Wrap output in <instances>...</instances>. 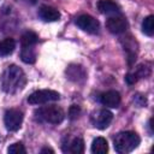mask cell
<instances>
[{"instance_id": "5", "label": "cell", "mask_w": 154, "mask_h": 154, "mask_svg": "<svg viewBox=\"0 0 154 154\" xmlns=\"http://www.w3.org/2000/svg\"><path fill=\"white\" fill-rule=\"evenodd\" d=\"M23 112L16 108H10L5 112L4 116V123L8 131H17L23 123Z\"/></svg>"}, {"instance_id": "4", "label": "cell", "mask_w": 154, "mask_h": 154, "mask_svg": "<svg viewBox=\"0 0 154 154\" xmlns=\"http://www.w3.org/2000/svg\"><path fill=\"white\" fill-rule=\"evenodd\" d=\"M60 99V94L52 89H41L36 90L29 95L28 102L30 105H42L48 102H54Z\"/></svg>"}, {"instance_id": "20", "label": "cell", "mask_w": 154, "mask_h": 154, "mask_svg": "<svg viewBox=\"0 0 154 154\" xmlns=\"http://www.w3.org/2000/svg\"><path fill=\"white\" fill-rule=\"evenodd\" d=\"M135 73L137 75V77H138V78H141V77H147V76H149V75H150V67H148V66H146V65L141 64V65H138V66H137V69H136Z\"/></svg>"}, {"instance_id": "19", "label": "cell", "mask_w": 154, "mask_h": 154, "mask_svg": "<svg viewBox=\"0 0 154 154\" xmlns=\"http://www.w3.org/2000/svg\"><path fill=\"white\" fill-rule=\"evenodd\" d=\"M7 152L11 153V154H25L26 153V150H25V148H24L22 142H16V143L11 144L8 147V149H7Z\"/></svg>"}, {"instance_id": "16", "label": "cell", "mask_w": 154, "mask_h": 154, "mask_svg": "<svg viewBox=\"0 0 154 154\" xmlns=\"http://www.w3.org/2000/svg\"><path fill=\"white\" fill-rule=\"evenodd\" d=\"M38 36L34 31H26L20 37V45L22 47H32L37 43Z\"/></svg>"}, {"instance_id": "21", "label": "cell", "mask_w": 154, "mask_h": 154, "mask_svg": "<svg viewBox=\"0 0 154 154\" xmlns=\"http://www.w3.org/2000/svg\"><path fill=\"white\" fill-rule=\"evenodd\" d=\"M79 113H81V108H79L78 106H76V105H72V106L70 107V109H69V118L73 120V119L78 118Z\"/></svg>"}, {"instance_id": "6", "label": "cell", "mask_w": 154, "mask_h": 154, "mask_svg": "<svg viewBox=\"0 0 154 154\" xmlns=\"http://www.w3.org/2000/svg\"><path fill=\"white\" fill-rule=\"evenodd\" d=\"M76 24L79 29H82L88 34H96L100 28V23L89 14H81L76 19Z\"/></svg>"}, {"instance_id": "9", "label": "cell", "mask_w": 154, "mask_h": 154, "mask_svg": "<svg viewBox=\"0 0 154 154\" xmlns=\"http://www.w3.org/2000/svg\"><path fill=\"white\" fill-rule=\"evenodd\" d=\"M96 7L99 12L102 14H107V16L120 14V6L113 0H99Z\"/></svg>"}, {"instance_id": "23", "label": "cell", "mask_w": 154, "mask_h": 154, "mask_svg": "<svg viewBox=\"0 0 154 154\" xmlns=\"http://www.w3.org/2000/svg\"><path fill=\"white\" fill-rule=\"evenodd\" d=\"M134 101H135L140 107H143V106H146V103H147L146 97H143L142 95H134Z\"/></svg>"}, {"instance_id": "14", "label": "cell", "mask_w": 154, "mask_h": 154, "mask_svg": "<svg viewBox=\"0 0 154 154\" xmlns=\"http://www.w3.org/2000/svg\"><path fill=\"white\" fill-rule=\"evenodd\" d=\"M16 48V41L12 37H6L0 41V57L10 55Z\"/></svg>"}, {"instance_id": "12", "label": "cell", "mask_w": 154, "mask_h": 154, "mask_svg": "<svg viewBox=\"0 0 154 154\" xmlns=\"http://www.w3.org/2000/svg\"><path fill=\"white\" fill-rule=\"evenodd\" d=\"M66 75L69 79L77 82V83H81L87 78V73L81 65H70L66 69Z\"/></svg>"}, {"instance_id": "3", "label": "cell", "mask_w": 154, "mask_h": 154, "mask_svg": "<svg viewBox=\"0 0 154 154\" xmlns=\"http://www.w3.org/2000/svg\"><path fill=\"white\" fill-rule=\"evenodd\" d=\"M34 114L38 122L49 123V124H59L65 118V113H64L63 108L58 107L55 105L40 107V108L35 109Z\"/></svg>"}, {"instance_id": "1", "label": "cell", "mask_w": 154, "mask_h": 154, "mask_svg": "<svg viewBox=\"0 0 154 154\" xmlns=\"http://www.w3.org/2000/svg\"><path fill=\"white\" fill-rule=\"evenodd\" d=\"M1 88L7 94H16L24 89L26 84V76L24 71L17 65L7 66L0 77Z\"/></svg>"}, {"instance_id": "8", "label": "cell", "mask_w": 154, "mask_h": 154, "mask_svg": "<svg viewBox=\"0 0 154 154\" xmlns=\"http://www.w3.org/2000/svg\"><path fill=\"white\" fill-rule=\"evenodd\" d=\"M106 28L108 29L109 32L112 34H122L128 28V22L125 19V17H123L122 14H114L111 16L107 22H106Z\"/></svg>"}, {"instance_id": "24", "label": "cell", "mask_w": 154, "mask_h": 154, "mask_svg": "<svg viewBox=\"0 0 154 154\" xmlns=\"http://www.w3.org/2000/svg\"><path fill=\"white\" fill-rule=\"evenodd\" d=\"M40 153H41V154H45V153H54V150L51 149V148H42Z\"/></svg>"}, {"instance_id": "10", "label": "cell", "mask_w": 154, "mask_h": 154, "mask_svg": "<svg viewBox=\"0 0 154 154\" xmlns=\"http://www.w3.org/2000/svg\"><path fill=\"white\" fill-rule=\"evenodd\" d=\"M120 94L116 90H108V91H105L100 95V102L106 106V107H111V108H116L119 106L120 103Z\"/></svg>"}, {"instance_id": "13", "label": "cell", "mask_w": 154, "mask_h": 154, "mask_svg": "<svg viewBox=\"0 0 154 154\" xmlns=\"http://www.w3.org/2000/svg\"><path fill=\"white\" fill-rule=\"evenodd\" d=\"M108 152V143L103 137H96L91 143V153L94 154H106Z\"/></svg>"}, {"instance_id": "2", "label": "cell", "mask_w": 154, "mask_h": 154, "mask_svg": "<svg viewBox=\"0 0 154 154\" xmlns=\"http://www.w3.org/2000/svg\"><path fill=\"white\" fill-rule=\"evenodd\" d=\"M141 142L140 136L134 131H122L116 135L113 140V147L117 153L126 154L138 147Z\"/></svg>"}, {"instance_id": "18", "label": "cell", "mask_w": 154, "mask_h": 154, "mask_svg": "<svg viewBox=\"0 0 154 154\" xmlns=\"http://www.w3.org/2000/svg\"><path fill=\"white\" fill-rule=\"evenodd\" d=\"M142 31L147 36H153V34H154V17L152 14L143 19V22H142Z\"/></svg>"}, {"instance_id": "22", "label": "cell", "mask_w": 154, "mask_h": 154, "mask_svg": "<svg viewBox=\"0 0 154 154\" xmlns=\"http://www.w3.org/2000/svg\"><path fill=\"white\" fill-rule=\"evenodd\" d=\"M137 79H138V77H137V75L135 73V72H130V73H128L126 76H125V82L128 83V84H135L136 82H137Z\"/></svg>"}, {"instance_id": "15", "label": "cell", "mask_w": 154, "mask_h": 154, "mask_svg": "<svg viewBox=\"0 0 154 154\" xmlns=\"http://www.w3.org/2000/svg\"><path fill=\"white\" fill-rule=\"evenodd\" d=\"M64 152H69V153H72V154H81L84 152V141L81 138V137H76L73 138L67 148H64Z\"/></svg>"}, {"instance_id": "11", "label": "cell", "mask_w": 154, "mask_h": 154, "mask_svg": "<svg viewBox=\"0 0 154 154\" xmlns=\"http://www.w3.org/2000/svg\"><path fill=\"white\" fill-rule=\"evenodd\" d=\"M38 17L45 22H55L60 18V12L48 5H42L37 11Z\"/></svg>"}, {"instance_id": "17", "label": "cell", "mask_w": 154, "mask_h": 154, "mask_svg": "<svg viewBox=\"0 0 154 154\" xmlns=\"http://www.w3.org/2000/svg\"><path fill=\"white\" fill-rule=\"evenodd\" d=\"M20 59L25 64H34L36 61V53L32 47H22Z\"/></svg>"}, {"instance_id": "7", "label": "cell", "mask_w": 154, "mask_h": 154, "mask_svg": "<svg viewBox=\"0 0 154 154\" xmlns=\"http://www.w3.org/2000/svg\"><path fill=\"white\" fill-rule=\"evenodd\" d=\"M112 119H113V113L111 111L106 109V108L99 109L97 112H95L91 116V122H93L94 126L100 129V130L106 129L111 124Z\"/></svg>"}]
</instances>
